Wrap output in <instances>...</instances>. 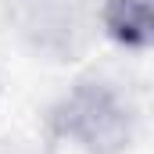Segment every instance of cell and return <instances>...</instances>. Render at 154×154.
<instances>
[{"label": "cell", "mask_w": 154, "mask_h": 154, "mask_svg": "<svg viewBox=\"0 0 154 154\" xmlns=\"http://www.w3.org/2000/svg\"><path fill=\"white\" fill-rule=\"evenodd\" d=\"M65 133L93 154H111L129 140V111L108 86H79L65 104Z\"/></svg>", "instance_id": "1"}, {"label": "cell", "mask_w": 154, "mask_h": 154, "mask_svg": "<svg viewBox=\"0 0 154 154\" xmlns=\"http://www.w3.org/2000/svg\"><path fill=\"white\" fill-rule=\"evenodd\" d=\"M100 18H104V32L125 47L151 43V0H108Z\"/></svg>", "instance_id": "2"}]
</instances>
